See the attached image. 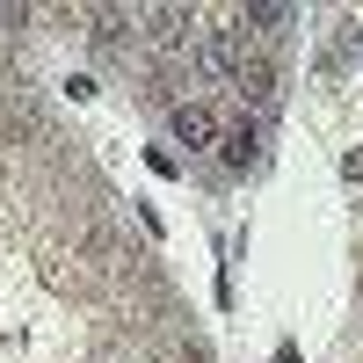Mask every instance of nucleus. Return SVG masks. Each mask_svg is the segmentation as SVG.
Returning a JSON list of instances; mask_svg holds the SVG:
<instances>
[{
  "instance_id": "f03ea898",
  "label": "nucleus",
  "mask_w": 363,
  "mask_h": 363,
  "mask_svg": "<svg viewBox=\"0 0 363 363\" xmlns=\"http://www.w3.org/2000/svg\"><path fill=\"white\" fill-rule=\"evenodd\" d=\"M167 131H174V145H218V116H211L203 102H174Z\"/></svg>"
},
{
  "instance_id": "7ed1b4c3",
  "label": "nucleus",
  "mask_w": 363,
  "mask_h": 363,
  "mask_svg": "<svg viewBox=\"0 0 363 363\" xmlns=\"http://www.w3.org/2000/svg\"><path fill=\"white\" fill-rule=\"evenodd\" d=\"M240 95L255 109H277V66H269V58H247V66H240Z\"/></svg>"
},
{
  "instance_id": "20e7f679",
  "label": "nucleus",
  "mask_w": 363,
  "mask_h": 363,
  "mask_svg": "<svg viewBox=\"0 0 363 363\" xmlns=\"http://www.w3.org/2000/svg\"><path fill=\"white\" fill-rule=\"evenodd\" d=\"M255 153H262V131H255V124L218 131V160H225V167H255Z\"/></svg>"
},
{
  "instance_id": "39448f33",
  "label": "nucleus",
  "mask_w": 363,
  "mask_h": 363,
  "mask_svg": "<svg viewBox=\"0 0 363 363\" xmlns=\"http://www.w3.org/2000/svg\"><path fill=\"white\" fill-rule=\"evenodd\" d=\"M240 22H247V29H284L291 8H277V0H255V8H240Z\"/></svg>"
},
{
  "instance_id": "f257e3e1",
  "label": "nucleus",
  "mask_w": 363,
  "mask_h": 363,
  "mask_svg": "<svg viewBox=\"0 0 363 363\" xmlns=\"http://www.w3.org/2000/svg\"><path fill=\"white\" fill-rule=\"evenodd\" d=\"M240 44H233V29H211V37L196 44V73H211V80H240Z\"/></svg>"
}]
</instances>
